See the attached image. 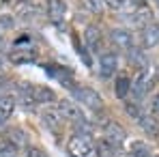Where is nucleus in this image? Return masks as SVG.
Wrapping results in <instances>:
<instances>
[{"instance_id": "f257e3e1", "label": "nucleus", "mask_w": 159, "mask_h": 157, "mask_svg": "<svg viewBox=\"0 0 159 157\" xmlns=\"http://www.w3.org/2000/svg\"><path fill=\"white\" fill-rule=\"evenodd\" d=\"M73 97L78 99L80 108H88L93 112H101L103 110V99L101 95L95 90V88H88V86H73Z\"/></svg>"}, {"instance_id": "f03ea898", "label": "nucleus", "mask_w": 159, "mask_h": 157, "mask_svg": "<svg viewBox=\"0 0 159 157\" xmlns=\"http://www.w3.org/2000/svg\"><path fill=\"white\" fill-rule=\"evenodd\" d=\"M95 151V144L90 138H84V136H71L67 140V153L69 157H88Z\"/></svg>"}, {"instance_id": "7ed1b4c3", "label": "nucleus", "mask_w": 159, "mask_h": 157, "mask_svg": "<svg viewBox=\"0 0 159 157\" xmlns=\"http://www.w3.org/2000/svg\"><path fill=\"white\" fill-rule=\"evenodd\" d=\"M56 110H58V114H60L62 121H69V123H80V121H84V110H82L75 101H71V99H60Z\"/></svg>"}, {"instance_id": "20e7f679", "label": "nucleus", "mask_w": 159, "mask_h": 157, "mask_svg": "<svg viewBox=\"0 0 159 157\" xmlns=\"http://www.w3.org/2000/svg\"><path fill=\"white\" fill-rule=\"evenodd\" d=\"M125 138H127V133H125V129H123L118 123L106 121V125H103V140H106L107 144H112V146L118 149V146L125 142Z\"/></svg>"}, {"instance_id": "39448f33", "label": "nucleus", "mask_w": 159, "mask_h": 157, "mask_svg": "<svg viewBox=\"0 0 159 157\" xmlns=\"http://www.w3.org/2000/svg\"><path fill=\"white\" fill-rule=\"evenodd\" d=\"M118 71V56L114 52H106L99 56V78L110 80L112 76H116Z\"/></svg>"}, {"instance_id": "423d86ee", "label": "nucleus", "mask_w": 159, "mask_h": 157, "mask_svg": "<svg viewBox=\"0 0 159 157\" xmlns=\"http://www.w3.org/2000/svg\"><path fill=\"white\" fill-rule=\"evenodd\" d=\"M32 99L37 105H50L56 101V93H54L50 86H43V84H32V90H30Z\"/></svg>"}, {"instance_id": "0eeeda50", "label": "nucleus", "mask_w": 159, "mask_h": 157, "mask_svg": "<svg viewBox=\"0 0 159 157\" xmlns=\"http://www.w3.org/2000/svg\"><path fill=\"white\" fill-rule=\"evenodd\" d=\"M45 11L54 24H62V20L67 15V4H65V0H45Z\"/></svg>"}, {"instance_id": "6e6552de", "label": "nucleus", "mask_w": 159, "mask_h": 157, "mask_svg": "<svg viewBox=\"0 0 159 157\" xmlns=\"http://www.w3.org/2000/svg\"><path fill=\"white\" fill-rule=\"evenodd\" d=\"M140 41H142L144 48H155V45H159V24L151 22L148 26L142 28V32H140Z\"/></svg>"}, {"instance_id": "1a4fd4ad", "label": "nucleus", "mask_w": 159, "mask_h": 157, "mask_svg": "<svg viewBox=\"0 0 159 157\" xmlns=\"http://www.w3.org/2000/svg\"><path fill=\"white\" fill-rule=\"evenodd\" d=\"M110 41L116 45V48H120V50H129L133 45V37L129 30H125V28H114L112 32H110Z\"/></svg>"}, {"instance_id": "9d476101", "label": "nucleus", "mask_w": 159, "mask_h": 157, "mask_svg": "<svg viewBox=\"0 0 159 157\" xmlns=\"http://www.w3.org/2000/svg\"><path fill=\"white\" fill-rule=\"evenodd\" d=\"M41 123L48 127V129H54L58 131L62 127V118H60V114H58V110L56 108H45V110H41Z\"/></svg>"}, {"instance_id": "9b49d317", "label": "nucleus", "mask_w": 159, "mask_h": 157, "mask_svg": "<svg viewBox=\"0 0 159 157\" xmlns=\"http://www.w3.org/2000/svg\"><path fill=\"white\" fill-rule=\"evenodd\" d=\"M15 110V97L11 95H0V125H4Z\"/></svg>"}, {"instance_id": "f8f14e48", "label": "nucleus", "mask_w": 159, "mask_h": 157, "mask_svg": "<svg viewBox=\"0 0 159 157\" xmlns=\"http://www.w3.org/2000/svg\"><path fill=\"white\" fill-rule=\"evenodd\" d=\"M114 93H116L118 99H127L129 93H131V78L125 76V73H120L116 78V82H114Z\"/></svg>"}, {"instance_id": "ddd939ff", "label": "nucleus", "mask_w": 159, "mask_h": 157, "mask_svg": "<svg viewBox=\"0 0 159 157\" xmlns=\"http://www.w3.org/2000/svg\"><path fill=\"white\" fill-rule=\"evenodd\" d=\"M84 41H86V45L90 50H97L99 43H101V28L95 26V24L86 26V30H84Z\"/></svg>"}, {"instance_id": "4468645a", "label": "nucleus", "mask_w": 159, "mask_h": 157, "mask_svg": "<svg viewBox=\"0 0 159 157\" xmlns=\"http://www.w3.org/2000/svg\"><path fill=\"white\" fill-rule=\"evenodd\" d=\"M17 153H20V146L7 133H0V157H17Z\"/></svg>"}, {"instance_id": "2eb2a0df", "label": "nucleus", "mask_w": 159, "mask_h": 157, "mask_svg": "<svg viewBox=\"0 0 159 157\" xmlns=\"http://www.w3.org/2000/svg\"><path fill=\"white\" fill-rule=\"evenodd\" d=\"M129 20H131L138 28H144V26L151 24V11H148L146 7H135V11L129 15Z\"/></svg>"}, {"instance_id": "dca6fc26", "label": "nucleus", "mask_w": 159, "mask_h": 157, "mask_svg": "<svg viewBox=\"0 0 159 157\" xmlns=\"http://www.w3.org/2000/svg\"><path fill=\"white\" fill-rule=\"evenodd\" d=\"M138 123H140V127L146 131V133H151V136H157L159 133V123L157 118L153 116V114H142L140 118H138Z\"/></svg>"}, {"instance_id": "f3484780", "label": "nucleus", "mask_w": 159, "mask_h": 157, "mask_svg": "<svg viewBox=\"0 0 159 157\" xmlns=\"http://www.w3.org/2000/svg\"><path fill=\"white\" fill-rule=\"evenodd\" d=\"M73 133H75V136H84V138H90V140H93L95 127L84 118V121H80V123H73Z\"/></svg>"}, {"instance_id": "a211bd4d", "label": "nucleus", "mask_w": 159, "mask_h": 157, "mask_svg": "<svg viewBox=\"0 0 159 157\" xmlns=\"http://www.w3.org/2000/svg\"><path fill=\"white\" fill-rule=\"evenodd\" d=\"M82 7H84V11H88L93 15H101L106 9V2L103 0H82Z\"/></svg>"}, {"instance_id": "6ab92c4d", "label": "nucleus", "mask_w": 159, "mask_h": 157, "mask_svg": "<svg viewBox=\"0 0 159 157\" xmlns=\"http://www.w3.org/2000/svg\"><path fill=\"white\" fill-rule=\"evenodd\" d=\"M34 56H37L34 50H15V52L11 54V60L17 62V65H22V62H32Z\"/></svg>"}, {"instance_id": "aec40b11", "label": "nucleus", "mask_w": 159, "mask_h": 157, "mask_svg": "<svg viewBox=\"0 0 159 157\" xmlns=\"http://www.w3.org/2000/svg\"><path fill=\"white\" fill-rule=\"evenodd\" d=\"M127 56H129V58H127V60H129V65H135V67H140V69H144V67H146V58H144V54L140 52V50H133V48H129V50H127Z\"/></svg>"}, {"instance_id": "412c9836", "label": "nucleus", "mask_w": 159, "mask_h": 157, "mask_svg": "<svg viewBox=\"0 0 159 157\" xmlns=\"http://www.w3.org/2000/svg\"><path fill=\"white\" fill-rule=\"evenodd\" d=\"M97 153L99 157H116V146H112V144H107L106 140L97 146Z\"/></svg>"}, {"instance_id": "4be33fe9", "label": "nucleus", "mask_w": 159, "mask_h": 157, "mask_svg": "<svg viewBox=\"0 0 159 157\" xmlns=\"http://www.w3.org/2000/svg\"><path fill=\"white\" fill-rule=\"evenodd\" d=\"M13 26H15V20H13V15H7V13H2V15H0V32H7V30H11Z\"/></svg>"}, {"instance_id": "5701e85b", "label": "nucleus", "mask_w": 159, "mask_h": 157, "mask_svg": "<svg viewBox=\"0 0 159 157\" xmlns=\"http://www.w3.org/2000/svg\"><path fill=\"white\" fill-rule=\"evenodd\" d=\"M26 157H50L43 149H39V146H28L26 149Z\"/></svg>"}, {"instance_id": "b1692460", "label": "nucleus", "mask_w": 159, "mask_h": 157, "mask_svg": "<svg viewBox=\"0 0 159 157\" xmlns=\"http://www.w3.org/2000/svg\"><path fill=\"white\" fill-rule=\"evenodd\" d=\"M125 110H127V114H129L131 118H135V121L142 116V112H140V105H138V104H127V108H125Z\"/></svg>"}, {"instance_id": "393cba45", "label": "nucleus", "mask_w": 159, "mask_h": 157, "mask_svg": "<svg viewBox=\"0 0 159 157\" xmlns=\"http://www.w3.org/2000/svg\"><path fill=\"white\" fill-rule=\"evenodd\" d=\"M103 2H106V7H110V9H120L125 4V0H103Z\"/></svg>"}, {"instance_id": "a878e982", "label": "nucleus", "mask_w": 159, "mask_h": 157, "mask_svg": "<svg viewBox=\"0 0 159 157\" xmlns=\"http://www.w3.org/2000/svg\"><path fill=\"white\" fill-rule=\"evenodd\" d=\"M151 110H153L155 114H159V93H155V95H153V101H151Z\"/></svg>"}, {"instance_id": "bb28decb", "label": "nucleus", "mask_w": 159, "mask_h": 157, "mask_svg": "<svg viewBox=\"0 0 159 157\" xmlns=\"http://www.w3.org/2000/svg\"><path fill=\"white\" fill-rule=\"evenodd\" d=\"M7 82H9V78H7V76L2 73V76H0V86H2V84H7Z\"/></svg>"}, {"instance_id": "cd10ccee", "label": "nucleus", "mask_w": 159, "mask_h": 157, "mask_svg": "<svg viewBox=\"0 0 159 157\" xmlns=\"http://www.w3.org/2000/svg\"><path fill=\"white\" fill-rule=\"evenodd\" d=\"M88 157H99V153H97V149H95V151H93V153H90Z\"/></svg>"}, {"instance_id": "c85d7f7f", "label": "nucleus", "mask_w": 159, "mask_h": 157, "mask_svg": "<svg viewBox=\"0 0 159 157\" xmlns=\"http://www.w3.org/2000/svg\"><path fill=\"white\" fill-rule=\"evenodd\" d=\"M116 157H133L131 153H123V155H116Z\"/></svg>"}, {"instance_id": "c756f323", "label": "nucleus", "mask_w": 159, "mask_h": 157, "mask_svg": "<svg viewBox=\"0 0 159 157\" xmlns=\"http://www.w3.org/2000/svg\"><path fill=\"white\" fill-rule=\"evenodd\" d=\"M2 62H4V56H2V52H0V65H2Z\"/></svg>"}, {"instance_id": "7c9ffc66", "label": "nucleus", "mask_w": 159, "mask_h": 157, "mask_svg": "<svg viewBox=\"0 0 159 157\" xmlns=\"http://www.w3.org/2000/svg\"><path fill=\"white\" fill-rule=\"evenodd\" d=\"M157 76H159V67H157Z\"/></svg>"}, {"instance_id": "2f4dec72", "label": "nucleus", "mask_w": 159, "mask_h": 157, "mask_svg": "<svg viewBox=\"0 0 159 157\" xmlns=\"http://www.w3.org/2000/svg\"><path fill=\"white\" fill-rule=\"evenodd\" d=\"M155 2H157V4H159V0H155Z\"/></svg>"}]
</instances>
